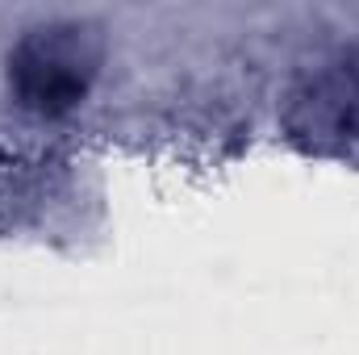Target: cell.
I'll return each mask as SVG.
<instances>
[{
	"mask_svg": "<svg viewBox=\"0 0 359 355\" xmlns=\"http://www.w3.org/2000/svg\"><path fill=\"white\" fill-rule=\"evenodd\" d=\"M288 138L318 155L359 151V46H339L301 72L284 100Z\"/></svg>",
	"mask_w": 359,
	"mask_h": 355,
	"instance_id": "cell-1",
	"label": "cell"
},
{
	"mask_svg": "<svg viewBox=\"0 0 359 355\" xmlns=\"http://www.w3.org/2000/svg\"><path fill=\"white\" fill-rule=\"evenodd\" d=\"M92 67H96V51L88 34L80 25L55 21V25L25 29V38L8 55V84L17 88L21 105L59 113L84 96Z\"/></svg>",
	"mask_w": 359,
	"mask_h": 355,
	"instance_id": "cell-2",
	"label": "cell"
}]
</instances>
